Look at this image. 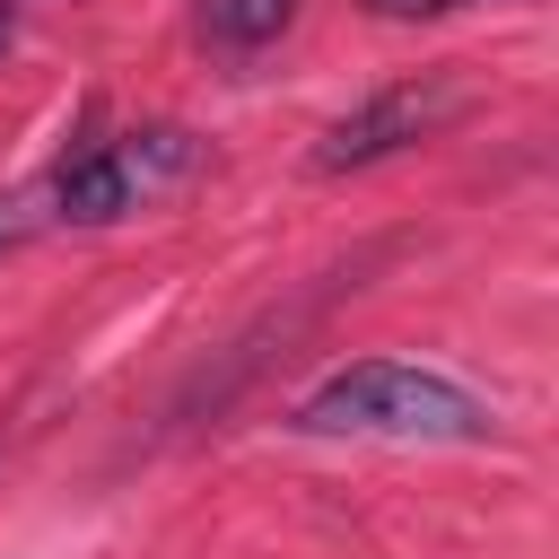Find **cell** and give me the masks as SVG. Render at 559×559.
<instances>
[{
	"label": "cell",
	"mask_w": 559,
	"mask_h": 559,
	"mask_svg": "<svg viewBox=\"0 0 559 559\" xmlns=\"http://www.w3.org/2000/svg\"><path fill=\"white\" fill-rule=\"evenodd\" d=\"M201 166V140L183 122H131L114 140H79L61 166H44V183L0 201V245L35 236V227H114L131 210H148L157 192H175Z\"/></svg>",
	"instance_id": "cell-1"
},
{
	"label": "cell",
	"mask_w": 559,
	"mask_h": 559,
	"mask_svg": "<svg viewBox=\"0 0 559 559\" xmlns=\"http://www.w3.org/2000/svg\"><path fill=\"white\" fill-rule=\"evenodd\" d=\"M297 437H384V445H480L498 428V411L437 376V367H411V358H349L332 367L297 411H288Z\"/></svg>",
	"instance_id": "cell-2"
},
{
	"label": "cell",
	"mask_w": 559,
	"mask_h": 559,
	"mask_svg": "<svg viewBox=\"0 0 559 559\" xmlns=\"http://www.w3.org/2000/svg\"><path fill=\"white\" fill-rule=\"evenodd\" d=\"M463 105V87L445 70L428 79H402V87H376L367 105H349L323 140H314V175H349V166H376V157H402L411 140H428L445 114Z\"/></svg>",
	"instance_id": "cell-3"
},
{
	"label": "cell",
	"mask_w": 559,
	"mask_h": 559,
	"mask_svg": "<svg viewBox=\"0 0 559 559\" xmlns=\"http://www.w3.org/2000/svg\"><path fill=\"white\" fill-rule=\"evenodd\" d=\"M288 17H297V0H192V35L210 52H262Z\"/></svg>",
	"instance_id": "cell-4"
},
{
	"label": "cell",
	"mask_w": 559,
	"mask_h": 559,
	"mask_svg": "<svg viewBox=\"0 0 559 559\" xmlns=\"http://www.w3.org/2000/svg\"><path fill=\"white\" fill-rule=\"evenodd\" d=\"M376 17H445V9H463V0H367Z\"/></svg>",
	"instance_id": "cell-5"
},
{
	"label": "cell",
	"mask_w": 559,
	"mask_h": 559,
	"mask_svg": "<svg viewBox=\"0 0 559 559\" xmlns=\"http://www.w3.org/2000/svg\"><path fill=\"white\" fill-rule=\"evenodd\" d=\"M17 44V0H0V52Z\"/></svg>",
	"instance_id": "cell-6"
}]
</instances>
